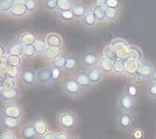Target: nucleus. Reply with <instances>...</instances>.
<instances>
[{
  "mask_svg": "<svg viewBox=\"0 0 156 139\" xmlns=\"http://www.w3.org/2000/svg\"><path fill=\"white\" fill-rule=\"evenodd\" d=\"M18 139H19V138H18Z\"/></svg>",
  "mask_w": 156,
  "mask_h": 139,
  "instance_id": "obj_55",
  "label": "nucleus"
},
{
  "mask_svg": "<svg viewBox=\"0 0 156 139\" xmlns=\"http://www.w3.org/2000/svg\"><path fill=\"white\" fill-rule=\"evenodd\" d=\"M44 8L47 10H55L58 8V0H44Z\"/></svg>",
  "mask_w": 156,
  "mask_h": 139,
  "instance_id": "obj_40",
  "label": "nucleus"
},
{
  "mask_svg": "<svg viewBox=\"0 0 156 139\" xmlns=\"http://www.w3.org/2000/svg\"><path fill=\"white\" fill-rule=\"evenodd\" d=\"M146 96L150 99H156V82H151L146 86Z\"/></svg>",
  "mask_w": 156,
  "mask_h": 139,
  "instance_id": "obj_35",
  "label": "nucleus"
},
{
  "mask_svg": "<svg viewBox=\"0 0 156 139\" xmlns=\"http://www.w3.org/2000/svg\"><path fill=\"white\" fill-rule=\"evenodd\" d=\"M88 8L87 6L83 5V4H74L71 12L74 15V17L76 19H81L88 11Z\"/></svg>",
  "mask_w": 156,
  "mask_h": 139,
  "instance_id": "obj_25",
  "label": "nucleus"
},
{
  "mask_svg": "<svg viewBox=\"0 0 156 139\" xmlns=\"http://www.w3.org/2000/svg\"><path fill=\"white\" fill-rule=\"evenodd\" d=\"M99 55L94 51H87L80 56V62L87 68H91L99 65L100 62Z\"/></svg>",
  "mask_w": 156,
  "mask_h": 139,
  "instance_id": "obj_8",
  "label": "nucleus"
},
{
  "mask_svg": "<svg viewBox=\"0 0 156 139\" xmlns=\"http://www.w3.org/2000/svg\"><path fill=\"white\" fill-rule=\"evenodd\" d=\"M6 63L9 66L18 68L21 63V58L20 56H17V55H8L6 58Z\"/></svg>",
  "mask_w": 156,
  "mask_h": 139,
  "instance_id": "obj_33",
  "label": "nucleus"
},
{
  "mask_svg": "<svg viewBox=\"0 0 156 139\" xmlns=\"http://www.w3.org/2000/svg\"><path fill=\"white\" fill-rule=\"evenodd\" d=\"M154 71V66L149 61H141L140 68L138 70V73L142 76L143 79H151L152 73Z\"/></svg>",
  "mask_w": 156,
  "mask_h": 139,
  "instance_id": "obj_14",
  "label": "nucleus"
},
{
  "mask_svg": "<svg viewBox=\"0 0 156 139\" xmlns=\"http://www.w3.org/2000/svg\"><path fill=\"white\" fill-rule=\"evenodd\" d=\"M19 1H20V2H24V3H25V2H27V1H28V0H19Z\"/></svg>",
  "mask_w": 156,
  "mask_h": 139,
  "instance_id": "obj_53",
  "label": "nucleus"
},
{
  "mask_svg": "<svg viewBox=\"0 0 156 139\" xmlns=\"http://www.w3.org/2000/svg\"><path fill=\"white\" fill-rule=\"evenodd\" d=\"M36 84L40 85L51 86L52 85V69L48 67H41L37 70Z\"/></svg>",
  "mask_w": 156,
  "mask_h": 139,
  "instance_id": "obj_6",
  "label": "nucleus"
},
{
  "mask_svg": "<svg viewBox=\"0 0 156 139\" xmlns=\"http://www.w3.org/2000/svg\"><path fill=\"white\" fill-rule=\"evenodd\" d=\"M25 5L29 10V12H34L37 9V0H28L25 2Z\"/></svg>",
  "mask_w": 156,
  "mask_h": 139,
  "instance_id": "obj_45",
  "label": "nucleus"
},
{
  "mask_svg": "<svg viewBox=\"0 0 156 139\" xmlns=\"http://www.w3.org/2000/svg\"><path fill=\"white\" fill-rule=\"evenodd\" d=\"M0 139H18L16 135L10 132V131H4L1 135H0Z\"/></svg>",
  "mask_w": 156,
  "mask_h": 139,
  "instance_id": "obj_46",
  "label": "nucleus"
},
{
  "mask_svg": "<svg viewBox=\"0 0 156 139\" xmlns=\"http://www.w3.org/2000/svg\"><path fill=\"white\" fill-rule=\"evenodd\" d=\"M40 139H56V133H55L54 131H49Z\"/></svg>",
  "mask_w": 156,
  "mask_h": 139,
  "instance_id": "obj_48",
  "label": "nucleus"
},
{
  "mask_svg": "<svg viewBox=\"0 0 156 139\" xmlns=\"http://www.w3.org/2000/svg\"><path fill=\"white\" fill-rule=\"evenodd\" d=\"M76 79V81L79 83V85L83 88V89H90V87H92V84L87 74V73L84 72H79L77 73L76 76L74 77Z\"/></svg>",
  "mask_w": 156,
  "mask_h": 139,
  "instance_id": "obj_17",
  "label": "nucleus"
},
{
  "mask_svg": "<svg viewBox=\"0 0 156 139\" xmlns=\"http://www.w3.org/2000/svg\"><path fill=\"white\" fill-rule=\"evenodd\" d=\"M125 93L127 95H129L130 97H132L135 101L139 98V95H140V91H139V87L136 84H128L126 86H125Z\"/></svg>",
  "mask_w": 156,
  "mask_h": 139,
  "instance_id": "obj_26",
  "label": "nucleus"
},
{
  "mask_svg": "<svg viewBox=\"0 0 156 139\" xmlns=\"http://www.w3.org/2000/svg\"><path fill=\"white\" fill-rule=\"evenodd\" d=\"M78 68V60L73 56L66 57V65L64 67V71L66 72H74Z\"/></svg>",
  "mask_w": 156,
  "mask_h": 139,
  "instance_id": "obj_31",
  "label": "nucleus"
},
{
  "mask_svg": "<svg viewBox=\"0 0 156 139\" xmlns=\"http://www.w3.org/2000/svg\"><path fill=\"white\" fill-rule=\"evenodd\" d=\"M17 73H18V69H17V68L7 65V66H6V69H5L4 73H2L1 75H8V76H9V77L15 78V77L17 76Z\"/></svg>",
  "mask_w": 156,
  "mask_h": 139,
  "instance_id": "obj_41",
  "label": "nucleus"
},
{
  "mask_svg": "<svg viewBox=\"0 0 156 139\" xmlns=\"http://www.w3.org/2000/svg\"><path fill=\"white\" fill-rule=\"evenodd\" d=\"M129 48H130V50H129V58L134 59V60H137L139 62L143 61L144 54H143L142 49L140 47L131 44Z\"/></svg>",
  "mask_w": 156,
  "mask_h": 139,
  "instance_id": "obj_22",
  "label": "nucleus"
},
{
  "mask_svg": "<svg viewBox=\"0 0 156 139\" xmlns=\"http://www.w3.org/2000/svg\"><path fill=\"white\" fill-rule=\"evenodd\" d=\"M126 63V71L127 73H131V74H135L138 73V70L140 68V62L137 61V60H134V59H131V58H129L125 61Z\"/></svg>",
  "mask_w": 156,
  "mask_h": 139,
  "instance_id": "obj_30",
  "label": "nucleus"
},
{
  "mask_svg": "<svg viewBox=\"0 0 156 139\" xmlns=\"http://www.w3.org/2000/svg\"><path fill=\"white\" fill-rule=\"evenodd\" d=\"M66 65V57L63 56H60L58 57L56 59L54 60V66L61 69V70H64V67Z\"/></svg>",
  "mask_w": 156,
  "mask_h": 139,
  "instance_id": "obj_44",
  "label": "nucleus"
},
{
  "mask_svg": "<svg viewBox=\"0 0 156 139\" xmlns=\"http://www.w3.org/2000/svg\"><path fill=\"white\" fill-rule=\"evenodd\" d=\"M70 139H80V138H76V137H73V138H70Z\"/></svg>",
  "mask_w": 156,
  "mask_h": 139,
  "instance_id": "obj_54",
  "label": "nucleus"
},
{
  "mask_svg": "<svg viewBox=\"0 0 156 139\" xmlns=\"http://www.w3.org/2000/svg\"><path fill=\"white\" fill-rule=\"evenodd\" d=\"M8 47L5 46V45H2L0 46V56H1V58L3 57H8Z\"/></svg>",
  "mask_w": 156,
  "mask_h": 139,
  "instance_id": "obj_51",
  "label": "nucleus"
},
{
  "mask_svg": "<svg viewBox=\"0 0 156 139\" xmlns=\"http://www.w3.org/2000/svg\"><path fill=\"white\" fill-rule=\"evenodd\" d=\"M124 59L121 58H116L114 59V65H113V72L119 73V74H125L127 73L126 71V63H125Z\"/></svg>",
  "mask_w": 156,
  "mask_h": 139,
  "instance_id": "obj_28",
  "label": "nucleus"
},
{
  "mask_svg": "<svg viewBox=\"0 0 156 139\" xmlns=\"http://www.w3.org/2000/svg\"><path fill=\"white\" fill-rule=\"evenodd\" d=\"M45 42L48 47H61L62 44H63L62 37L58 33H55V32L48 33L45 37Z\"/></svg>",
  "mask_w": 156,
  "mask_h": 139,
  "instance_id": "obj_16",
  "label": "nucleus"
},
{
  "mask_svg": "<svg viewBox=\"0 0 156 139\" xmlns=\"http://www.w3.org/2000/svg\"><path fill=\"white\" fill-rule=\"evenodd\" d=\"M56 139H70L67 132H58L56 133Z\"/></svg>",
  "mask_w": 156,
  "mask_h": 139,
  "instance_id": "obj_49",
  "label": "nucleus"
},
{
  "mask_svg": "<svg viewBox=\"0 0 156 139\" xmlns=\"http://www.w3.org/2000/svg\"><path fill=\"white\" fill-rule=\"evenodd\" d=\"M118 6H119V0H107L105 7L113 8V9H117Z\"/></svg>",
  "mask_w": 156,
  "mask_h": 139,
  "instance_id": "obj_47",
  "label": "nucleus"
},
{
  "mask_svg": "<svg viewBox=\"0 0 156 139\" xmlns=\"http://www.w3.org/2000/svg\"><path fill=\"white\" fill-rule=\"evenodd\" d=\"M15 78L8 75H1V90H9L16 87Z\"/></svg>",
  "mask_w": 156,
  "mask_h": 139,
  "instance_id": "obj_29",
  "label": "nucleus"
},
{
  "mask_svg": "<svg viewBox=\"0 0 156 139\" xmlns=\"http://www.w3.org/2000/svg\"><path fill=\"white\" fill-rule=\"evenodd\" d=\"M56 122L58 126L65 132H69L74 129L78 123V116L68 109H62L56 114Z\"/></svg>",
  "mask_w": 156,
  "mask_h": 139,
  "instance_id": "obj_1",
  "label": "nucleus"
},
{
  "mask_svg": "<svg viewBox=\"0 0 156 139\" xmlns=\"http://www.w3.org/2000/svg\"><path fill=\"white\" fill-rule=\"evenodd\" d=\"M20 134L23 139H36V138H38L32 123L24 124L20 128Z\"/></svg>",
  "mask_w": 156,
  "mask_h": 139,
  "instance_id": "obj_18",
  "label": "nucleus"
},
{
  "mask_svg": "<svg viewBox=\"0 0 156 139\" xmlns=\"http://www.w3.org/2000/svg\"><path fill=\"white\" fill-rule=\"evenodd\" d=\"M8 54L9 55H17V56H22L24 46L19 41V42H13L9 44L8 47Z\"/></svg>",
  "mask_w": 156,
  "mask_h": 139,
  "instance_id": "obj_24",
  "label": "nucleus"
},
{
  "mask_svg": "<svg viewBox=\"0 0 156 139\" xmlns=\"http://www.w3.org/2000/svg\"><path fill=\"white\" fill-rule=\"evenodd\" d=\"M30 123H32V125H33V127H34V129L39 139L43 135H44L47 132H49V126H48L47 122L42 118H36Z\"/></svg>",
  "mask_w": 156,
  "mask_h": 139,
  "instance_id": "obj_11",
  "label": "nucleus"
},
{
  "mask_svg": "<svg viewBox=\"0 0 156 139\" xmlns=\"http://www.w3.org/2000/svg\"><path fill=\"white\" fill-rule=\"evenodd\" d=\"M36 53H37V51L35 50L34 46H27V47H24L22 57H24L26 58H33Z\"/></svg>",
  "mask_w": 156,
  "mask_h": 139,
  "instance_id": "obj_38",
  "label": "nucleus"
},
{
  "mask_svg": "<svg viewBox=\"0 0 156 139\" xmlns=\"http://www.w3.org/2000/svg\"><path fill=\"white\" fill-rule=\"evenodd\" d=\"M16 3V0H0L1 12H9Z\"/></svg>",
  "mask_w": 156,
  "mask_h": 139,
  "instance_id": "obj_34",
  "label": "nucleus"
},
{
  "mask_svg": "<svg viewBox=\"0 0 156 139\" xmlns=\"http://www.w3.org/2000/svg\"><path fill=\"white\" fill-rule=\"evenodd\" d=\"M152 82H156V67H154V71L152 73V77H151Z\"/></svg>",
  "mask_w": 156,
  "mask_h": 139,
  "instance_id": "obj_52",
  "label": "nucleus"
},
{
  "mask_svg": "<svg viewBox=\"0 0 156 139\" xmlns=\"http://www.w3.org/2000/svg\"><path fill=\"white\" fill-rule=\"evenodd\" d=\"M105 10H106V21H114L118 17V10H117V9H113V8L105 7Z\"/></svg>",
  "mask_w": 156,
  "mask_h": 139,
  "instance_id": "obj_37",
  "label": "nucleus"
},
{
  "mask_svg": "<svg viewBox=\"0 0 156 139\" xmlns=\"http://www.w3.org/2000/svg\"><path fill=\"white\" fill-rule=\"evenodd\" d=\"M52 85H55V83H57L60 80L61 77V69L53 66L52 68Z\"/></svg>",
  "mask_w": 156,
  "mask_h": 139,
  "instance_id": "obj_39",
  "label": "nucleus"
},
{
  "mask_svg": "<svg viewBox=\"0 0 156 139\" xmlns=\"http://www.w3.org/2000/svg\"><path fill=\"white\" fill-rule=\"evenodd\" d=\"M104 56H106L108 58H111L112 59L118 58H117V55L115 54V50L111 47V46H108V47H105V49H104Z\"/></svg>",
  "mask_w": 156,
  "mask_h": 139,
  "instance_id": "obj_43",
  "label": "nucleus"
},
{
  "mask_svg": "<svg viewBox=\"0 0 156 139\" xmlns=\"http://www.w3.org/2000/svg\"><path fill=\"white\" fill-rule=\"evenodd\" d=\"M133 122L130 112H121L116 119V125L122 131H129Z\"/></svg>",
  "mask_w": 156,
  "mask_h": 139,
  "instance_id": "obj_9",
  "label": "nucleus"
},
{
  "mask_svg": "<svg viewBox=\"0 0 156 139\" xmlns=\"http://www.w3.org/2000/svg\"><path fill=\"white\" fill-rule=\"evenodd\" d=\"M59 16L61 20H63L65 21H71L72 20L75 19L71 11H59Z\"/></svg>",
  "mask_w": 156,
  "mask_h": 139,
  "instance_id": "obj_42",
  "label": "nucleus"
},
{
  "mask_svg": "<svg viewBox=\"0 0 156 139\" xmlns=\"http://www.w3.org/2000/svg\"><path fill=\"white\" fill-rule=\"evenodd\" d=\"M83 88L79 85L75 78H69L66 80L62 85V92L67 96L69 97H78L80 96L82 92Z\"/></svg>",
  "mask_w": 156,
  "mask_h": 139,
  "instance_id": "obj_3",
  "label": "nucleus"
},
{
  "mask_svg": "<svg viewBox=\"0 0 156 139\" xmlns=\"http://www.w3.org/2000/svg\"><path fill=\"white\" fill-rule=\"evenodd\" d=\"M92 12L94 14V17L97 21H106V10L105 7H99V6H93Z\"/></svg>",
  "mask_w": 156,
  "mask_h": 139,
  "instance_id": "obj_27",
  "label": "nucleus"
},
{
  "mask_svg": "<svg viewBox=\"0 0 156 139\" xmlns=\"http://www.w3.org/2000/svg\"><path fill=\"white\" fill-rule=\"evenodd\" d=\"M47 47L48 46H47L45 40L44 41L42 39H38V38L35 41V43L34 44V47L35 48V50L37 51V53H42V54L46 50Z\"/></svg>",
  "mask_w": 156,
  "mask_h": 139,
  "instance_id": "obj_36",
  "label": "nucleus"
},
{
  "mask_svg": "<svg viewBox=\"0 0 156 139\" xmlns=\"http://www.w3.org/2000/svg\"><path fill=\"white\" fill-rule=\"evenodd\" d=\"M37 40V37L34 33L30 32H22L20 36V42L24 46H34L35 41Z\"/></svg>",
  "mask_w": 156,
  "mask_h": 139,
  "instance_id": "obj_20",
  "label": "nucleus"
},
{
  "mask_svg": "<svg viewBox=\"0 0 156 139\" xmlns=\"http://www.w3.org/2000/svg\"><path fill=\"white\" fill-rule=\"evenodd\" d=\"M80 21H81V23L87 28L93 27L97 22V21L94 17V14H93L92 10H90V9H89L87 11V13L80 19Z\"/></svg>",
  "mask_w": 156,
  "mask_h": 139,
  "instance_id": "obj_23",
  "label": "nucleus"
},
{
  "mask_svg": "<svg viewBox=\"0 0 156 139\" xmlns=\"http://www.w3.org/2000/svg\"><path fill=\"white\" fill-rule=\"evenodd\" d=\"M113 65H114V59L111 58H108L106 56H103L100 58L99 62V67L103 71V73H110L113 72Z\"/></svg>",
  "mask_w": 156,
  "mask_h": 139,
  "instance_id": "obj_21",
  "label": "nucleus"
},
{
  "mask_svg": "<svg viewBox=\"0 0 156 139\" xmlns=\"http://www.w3.org/2000/svg\"><path fill=\"white\" fill-rule=\"evenodd\" d=\"M43 58L46 60H55L58 57L61 56V48L60 47H47L46 50L42 54Z\"/></svg>",
  "mask_w": 156,
  "mask_h": 139,
  "instance_id": "obj_19",
  "label": "nucleus"
},
{
  "mask_svg": "<svg viewBox=\"0 0 156 139\" xmlns=\"http://www.w3.org/2000/svg\"><path fill=\"white\" fill-rule=\"evenodd\" d=\"M20 97V90L19 87H14L9 90H1L0 92V98L4 103L16 102Z\"/></svg>",
  "mask_w": 156,
  "mask_h": 139,
  "instance_id": "obj_10",
  "label": "nucleus"
},
{
  "mask_svg": "<svg viewBox=\"0 0 156 139\" xmlns=\"http://www.w3.org/2000/svg\"><path fill=\"white\" fill-rule=\"evenodd\" d=\"M74 4L71 0H58V8L59 11H71Z\"/></svg>",
  "mask_w": 156,
  "mask_h": 139,
  "instance_id": "obj_32",
  "label": "nucleus"
},
{
  "mask_svg": "<svg viewBox=\"0 0 156 139\" xmlns=\"http://www.w3.org/2000/svg\"><path fill=\"white\" fill-rule=\"evenodd\" d=\"M107 0H92L93 6H99V7H105Z\"/></svg>",
  "mask_w": 156,
  "mask_h": 139,
  "instance_id": "obj_50",
  "label": "nucleus"
},
{
  "mask_svg": "<svg viewBox=\"0 0 156 139\" xmlns=\"http://www.w3.org/2000/svg\"><path fill=\"white\" fill-rule=\"evenodd\" d=\"M28 12H29V10H28L25 3L18 1L15 3V5L13 6V8L11 9V10L9 13V15H11L12 17H15V18H23L24 16H26L28 14Z\"/></svg>",
  "mask_w": 156,
  "mask_h": 139,
  "instance_id": "obj_15",
  "label": "nucleus"
},
{
  "mask_svg": "<svg viewBox=\"0 0 156 139\" xmlns=\"http://www.w3.org/2000/svg\"><path fill=\"white\" fill-rule=\"evenodd\" d=\"M110 46L115 50L118 58L124 60H127L129 58L130 45L127 41H125L124 39L121 38H115L111 42Z\"/></svg>",
  "mask_w": 156,
  "mask_h": 139,
  "instance_id": "obj_2",
  "label": "nucleus"
},
{
  "mask_svg": "<svg viewBox=\"0 0 156 139\" xmlns=\"http://www.w3.org/2000/svg\"><path fill=\"white\" fill-rule=\"evenodd\" d=\"M117 106L123 112H131L135 107V100L126 93H123L118 96Z\"/></svg>",
  "mask_w": 156,
  "mask_h": 139,
  "instance_id": "obj_7",
  "label": "nucleus"
},
{
  "mask_svg": "<svg viewBox=\"0 0 156 139\" xmlns=\"http://www.w3.org/2000/svg\"><path fill=\"white\" fill-rule=\"evenodd\" d=\"M1 115H4L9 118L21 120L23 116V110L16 102L5 103V105L1 111Z\"/></svg>",
  "mask_w": 156,
  "mask_h": 139,
  "instance_id": "obj_4",
  "label": "nucleus"
},
{
  "mask_svg": "<svg viewBox=\"0 0 156 139\" xmlns=\"http://www.w3.org/2000/svg\"><path fill=\"white\" fill-rule=\"evenodd\" d=\"M1 127L5 131H14L20 128V120L6 117L4 115H1Z\"/></svg>",
  "mask_w": 156,
  "mask_h": 139,
  "instance_id": "obj_13",
  "label": "nucleus"
},
{
  "mask_svg": "<svg viewBox=\"0 0 156 139\" xmlns=\"http://www.w3.org/2000/svg\"><path fill=\"white\" fill-rule=\"evenodd\" d=\"M20 79L24 86L30 87L36 84L37 72L32 68H25L20 73Z\"/></svg>",
  "mask_w": 156,
  "mask_h": 139,
  "instance_id": "obj_5",
  "label": "nucleus"
},
{
  "mask_svg": "<svg viewBox=\"0 0 156 139\" xmlns=\"http://www.w3.org/2000/svg\"><path fill=\"white\" fill-rule=\"evenodd\" d=\"M86 73L93 85H98L103 81V71L99 67V65L91 67V68H88Z\"/></svg>",
  "mask_w": 156,
  "mask_h": 139,
  "instance_id": "obj_12",
  "label": "nucleus"
}]
</instances>
